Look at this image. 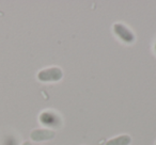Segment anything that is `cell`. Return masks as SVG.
<instances>
[{"mask_svg":"<svg viewBox=\"0 0 156 145\" xmlns=\"http://www.w3.org/2000/svg\"><path fill=\"white\" fill-rule=\"evenodd\" d=\"M37 80L44 83L58 82L63 78V71L58 66L43 68L37 73Z\"/></svg>","mask_w":156,"mask_h":145,"instance_id":"1","label":"cell"},{"mask_svg":"<svg viewBox=\"0 0 156 145\" xmlns=\"http://www.w3.org/2000/svg\"><path fill=\"white\" fill-rule=\"evenodd\" d=\"M113 32L117 34V36L122 42L126 44H133L136 41L135 33L127 26L121 24V22H117V24L113 25Z\"/></svg>","mask_w":156,"mask_h":145,"instance_id":"2","label":"cell"},{"mask_svg":"<svg viewBox=\"0 0 156 145\" xmlns=\"http://www.w3.org/2000/svg\"><path fill=\"white\" fill-rule=\"evenodd\" d=\"M40 123L45 127L59 128L62 124V121H61L60 116L52 111H43L40 114Z\"/></svg>","mask_w":156,"mask_h":145,"instance_id":"3","label":"cell"},{"mask_svg":"<svg viewBox=\"0 0 156 145\" xmlns=\"http://www.w3.org/2000/svg\"><path fill=\"white\" fill-rule=\"evenodd\" d=\"M56 136V132L49 128H37L30 132V139L33 142L49 141Z\"/></svg>","mask_w":156,"mask_h":145,"instance_id":"4","label":"cell"},{"mask_svg":"<svg viewBox=\"0 0 156 145\" xmlns=\"http://www.w3.org/2000/svg\"><path fill=\"white\" fill-rule=\"evenodd\" d=\"M130 143H132V136L129 134H121L109 139L105 143V145H129Z\"/></svg>","mask_w":156,"mask_h":145,"instance_id":"5","label":"cell"},{"mask_svg":"<svg viewBox=\"0 0 156 145\" xmlns=\"http://www.w3.org/2000/svg\"><path fill=\"white\" fill-rule=\"evenodd\" d=\"M20 145H32V143H31L30 141H24Z\"/></svg>","mask_w":156,"mask_h":145,"instance_id":"6","label":"cell"}]
</instances>
